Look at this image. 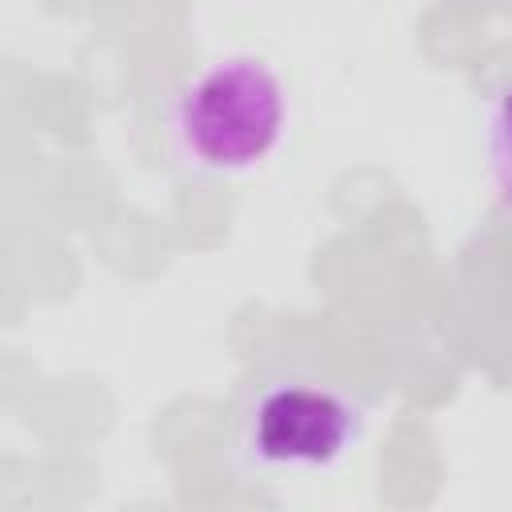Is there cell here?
Returning a JSON list of instances; mask_svg holds the SVG:
<instances>
[{
	"label": "cell",
	"mask_w": 512,
	"mask_h": 512,
	"mask_svg": "<svg viewBox=\"0 0 512 512\" xmlns=\"http://www.w3.org/2000/svg\"><path fill=\"white\" fill-rule=\"evenodd\" d=\"M284 88L264 60H216L176 100V144L204 172H248L284 136Z\"/></svg>",
	"instance_id": "cell-1"
},
{
	"label": "cell",
	"mask_w": 512,
	"mask_h": 512,
	"mask_svg": "<svg viewBox=\"0 0 512 512\" xmlns=\"http://www.w3.org/2000/svg\"><path fill=\"white\" fill-rule=\"evenodd\" d=\"M360 424L364 412L348 392L312 380H276L252 396L240 444L264 468H332L356 444Z\"/></svg>",
	"instance_id": "cell-2"
},
{
	"label": "cell",
	"mask_w": 512,
	"mask_h": 512,
	"mask_svg": "<svg viewBox=\"0 0 512 512\" xmlns=\"http://www.w3.org/2000/svg\"><path fill=\"white\" fill-rule=\"evenodd\" d=\"M488 172L500 192V200L512 208V84L500 88V96L488 108V132H484Z\"/></svg>",
	"instance_id": "cell-3"
}]
</instances>
